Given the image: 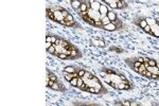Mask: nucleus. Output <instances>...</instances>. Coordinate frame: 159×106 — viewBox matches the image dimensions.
<instances>
[{
    "label": "nucleus",
    "instance_id": "7",
    "mask_svg": "<svg viewBox=\"0 0 159 106\" xmlns=\"http://www.w3.org/2000/svg\"><path fill=\"white\" fill-rule=\"evenodd\" d=\"M72 104L74 106H103L97 103H91V102H82V101H73Z\"/></svg>",
    "mask_w": 159,
    "mask_h": 106
},
{
    "label": "nucleus",
    "instance_id": "26",
    "mask_svg": "<svg viewBox=\"0 0 159 106\" xmlns=\"http://www.w3.org/2000/svg\"><path fill=\"white\" fill-rule=\"evenodd\" d=\"M83 85H84L83 79H82V77H79V80H77V86H76V88H79V89H80V88L82 87Z\"/></svg>",
    "mask_w": 159,
    "mask_h": 106
},
{
    "label": "nucleus",
    "instance_id": "27",
    "mask_svg": "<svg viewBox=\"0 0 159 106\" xmlns=\"http://www.w3.org/2000/svg\"><path fill=\"white\" fill-rule=\"evenodd\" d=\"M57 38H58V36H57V35L51 34V39H52V44H53V45H54L55 42H56V40H57Z\"/></svg>",
    "mask_w": 159,
    "mask_h": 106
},
{
    "label": "nucleus",
    "instance_id": "24",
    "mask_svg": "<svg viewBox=\"0 0 159 106\" xmlns=\"http://www.w3.org/2000/svg\"><path fill=\"white\" fill-rule=\"evenodd\" d=\"M142 31L144 32V33H146V34H148V35H151V36H152V29H151L150 26H146Z\"/></svg>",
    "mask_w": 159,
    "mask_h": 106
},
{
    "label": "nucleus",
    "instance_id": "31",
    "mask_svg": "<svg viewBox=\"0 0 159 106\" xmlns=\"http://www.w3.org/2000/svg\"><path fill=\"white\" fill-rule=\"evenodd\" d=\"M130 106H142L140 103H138L137 101H134V100H130Z\"/></svg>",
    "mask_w": 159,
    "mask_h": 106
},
{
    "label": "nucleus",
    "instance_id": "19",
    "mask_svg": "<svg viewBox=\"0 0 159 106\" xmlns=\"http://www.w3.org/2000/svg\"><path fill=\"white\" fill-rule=\"evenodd\" d=\"M101 22H102V26L105 27V26H107V24L110 23V20H109V18L107 16H105V17H102L101 18Z\"/></svg>",
    "mask_w": 159,
    "mask_h": 106
},
{
    "label": "nucleus",
    "instance_id": "35",
    "mask_svg": "<svg viewBox=\"0 0 159 106\" xmlns=\"http://www.w3.org/2000/svg\"><path fill=\"white\" fill-rule=\"evenodd\" d=\"M151 80H154V81H158V75H156V74H153V73H152Z\"/></svg>",
    "mask_w": 159,
    "mask_h": 106
},
{
    "label": "nucleus",
    "instance_id": "10",
    "mask_svg": "<svg viewBox=\"0 0 159 106\" xmlns=\"http://www.w3.org/2000/svg\"><path fill=\"white\" fill-rule=\"evenodd\" d=\"M108 6V8H110L112 10H118V5H117V1L116 0H104V1H102Z\"/></svg>",
    "mask_w": 159,
    "mask_h": 106
},
{
    "label": "nucleus",
    "instance_id": "3",
    "mask_svg": "<svg viewBox=\"0 0 159 106\" xmlns=\"http://www.w3.org/2000/svg\"><path fill=\"white\" fill-rule=\"evenodd\" d=\"M133 23L135 24V26H137L138 28H140L141 30H143L144 28L147 26L146 20H145V16H141V15L135 17V18L133 19Z\"/></svg>",
    "mask_w": 159,
    "mask_h": 106
},
{
    "label": "nucleus",
    "instance_id": "34",
    "mask_svg": "<svg viewBox=\"0 0 159 106\" xmlns=\"http://www.w3.org/2000/svg\"><path fill=\"white\" fill-rule=\"evenodd\" d=\"M145 77H147V79H150L151 80V76H152V72H150V71H147L146 70V72H145V75H144Z\"/></svg>",
    "mask_w": 159,
    "mask_h": 106
},
{
    "label": "nucleus",
    "instance_id": "37",
    "mask_svg": "<svg viewBox=\"0 0 159 106\" xmlns=\"http://www.w3.org/2000/svg\"><path fill=\"white\" fill-rule=\"evenodd\" d=\"M158 81H159V75H158Z\"/></svg>",
    "mask_w": 159,
    "mask_h": 106
},
{
    "label": "nucleus",
    "instance_id": "38",
    "mask_svg": "<svg viewBox=\"0 0 159 106\" xmlns=\"http://www.w3.org/2000/svg\"><path fill=\"white\" fill-rule=\"evenodd\" d=\"M157 38H158V39H159V36H158V37H157Z\"/></svg>",
    "mask_w": 159,
    "mask_h": 106
},
{
    "label": "nucleus",
    "instance_id": "15",
    "mask_svg": "<svg viewBox=\"0 0 159 106\" xmlns=\"http://www.w3.org/2000/svg\"><path fill=\"white\" fill-rule=\"evenodd\" d=\"M56 9L59 11V13H61V15L64 17V18H66V17L70 14L68 10H66L65 8H63V6H61V5H56Z\"/></svg>",
    "mask_w": 159,
    "mask_h": 106
},
{
    "label": "nucleus",
    "instance_id": "23",
    "mask_svg": "<svg viewBox=\"0 0 159 106\" xmlns=\"http://www.w3.org/2000/svg\"><path fill=\"white\" fill-rule=\"evenodd\" d=\"M57 57L61 58V59H64V61H71V57H70V56H68V55H66V54H64V53L58 54Z\"/></svg>",
    "mask_w": 159,
    "mask_h": 106
},
{
    "label": "nucleus",
    "instance_id": "2",
    "mask_svg": "<svg viewBox=\"0 0 159 106\" xmlns=\"http://www.w3.org/2000/svg\"><path fill=\"white\" fill-rule=\"evenodd\" d=\"M125 64H127V66L129 67L132 70H134L135 72L138 73V68L140 67L141 63L138 61V57L137 56H134V57H128V58H125L124 59Z\"/></svg>",
    "mask_w": 159,
    "mask_h": 106
},
{
    "label": "nucleus",
    "instance_id": "14",
    "mask_svg": "<svg viewBox=\"0 0 159 106\" xmlns=\"http://www.w3.org/2000/svg\"><path fill=\"white\" fill-rule=\"evenodd\" d=\"M63 72L69 73V74L77 73V72H76V67H74V66H67V67H65V68L63 69Z\"/></svg>",
    "mask_w": 159,
    "mask_h": 106
},
{
    "label": "nucleus",
    "instance_id": "5",
    "mask_svg": "<svg viewBox=\"0 0 159 106\" xmlns=\"http://www.w3.org/2000/svg\"><path fill=\"white\" fill-rule=\"evenodd\" d=\"M51 89L54 90V91H59V92H65V91H66V87L64 86V84L61 82V81L57 80L56 82H54L53 86L51 87Z\"/></svg>",
    "mask_w": 159,
    "mask_h": 106
},
{
    "label": "nucleus",
    "instance_id": "25",
    "mask_svg": "<svg viewBox=\"0 0 159 106\" xmlns=\"http://www.w3.org/2000/svg\"><path fill=\"white\" fill-rule=\"evenodd\" d=\"M77 80H79V77H74V79H72L71 82H70V85L76 88V86H77Z\"/></svg>",
    "mask_w": 159,
    "mask_h": 106
},
{
    "label": "nucleus",
    "instance_id": "16",
    "mask_svg": "<svg viewBox=\"0 0 159 106\" xmlns=\"http://www.w3.org/2000/svg\"><path fill=\"white\" fill-rule=\"evenodd\" d=\"M145 20H146L147 26L153 27V26H155V24L157 23V20H158V19L154 18V17H147V16H145Z\"/></svg>",
    "mask_w": 159,
    "mask_h": 106
},
{
    "label": "nucleus",
    "instance_id": "13",
    "mask_svg": "<svg viewBox=\"0 0 159 106\" xmlns=\"http://www.w3.org/2000/svg\"><path fill=\"white\" fill-rule=\"evenodd\" d=\"M117 1V5H118V10H125L128 8V3L123 0H116Z\"/></svg>",
    "mask_w": 159,
    "mask_h": 106
},
{
    "label": "nucleus",
    "instance_id": "20",
    "mask_svg": "<svg viewBox=\"0 0 159 106\" xmlns=\"http://www.w3.org/2000/svg\"><path fill=\"white\" fill-rule=\"evenodd\" d=\"M85 71H86V69L81 68V67H76V72L79 74V77H83L85 74Z\"/></svg>",
    "mask_w": 159,
    "mask_h": 106
},
{
    "label": "nucleus",
    "instance_id": "17",
    "mask_svg": "<svg viewBox=\"0 0 159 106\" xmlns=\"http://www.w3.org/2000/svg\"><path fill=\"white\" fill-rule=\"evenodd\" d=\"M46 71H47V74L49 75V77H50V80H51V81H53V82H56V81L58 80V79H57V76L55 75V73H54V72H52L51 70H49V69L47 68V69H46Z\"/></svg>",
    "mask_w": 159,
    "mask_h": 106
},
{
    "label": "nucleus",
    "instance_id": "30",
    "mask_svg": "<svg viewBox=\"0 0 159 106\" xmlns=\"http://www.w3.org/2000/svg\"><path fill=\"white\" fill-rule=\"evenodd\" d=\"M65 20H66V21H73V20H74V18H73V16H72V14L70 13L69 15L65 18Z\"/></svg>",
    "mask_w": 159,
    "mask_h": 106
},
{
    "label": "nucleus",
    "instance_id": "4",
    "mask_svg": "<svg viewBox=\"0 0 159 106\" xmlns=\"http://www.w3.org/2000/svg\"><path fill=\"white\" fill-rule=\"evenodd\" d=\"M70 57H71V61H73V59H79V58H82L83 57V53L81 52V50L76 47L75 45H74L73 47H72V49H71Z\"/></svg>",
    "mask_w": 159,
    "mask_h": 106
},
{
    "label": "nucleus",
    "instance_id": "11",
    "mask_svg": "<svg viewBox=\"0 0 159 106\" xmlns=\"http://www.w3.org/2000/svg\"><path fill=\"white\" fill-rule=\"evenodd\" d=\"M101 4H102V2H100V1H94V0H91V1H89L90 9L93 10V11H95V12H99Z\"/></svg>",
    "mask_w": 159,
    "mask_h": 106
},
{
    "label": "nucleus",
    "instance_id": "33",
    "mask_svg": "<svg viewBox=\"0 0 159 106\" xmlns=\"http://www.w3.org/2000/svg\"><path fill=\"white\" fill-rule=\"evenodd\" d=\"M122 103L125 106H130V100H122Z\"/></svg>",
    "mask_w": 159,
    "mask_h": 106
},
{
    "label": "nucleus",
    "instance_id": "29",
    "mask_svg": "<svg viewBox=\"0 0 159 106\" xmlns=\"http://www.w3.org/2000/svg\"><path fill=\"white\" fill-rule=\"evenodd\" d=\"M46 41H47V42H52L51 33H47V34H46Z\"/></svg>",
    "mask_w": 159,
    "mask_h": 106
},
{
    "label": "nucleus",
    "instance_id": "28",
    "mask_svg": "<svg viewBox=\"0 0 159 106\" xmlns=\"http://www.w3.org/2000/svg\"><path fill=\"white\" fill-rule=\"evenodd\" d=\"M152 73L156 74V75H159V69L157 68V67H153V68H152Z\"/></svg>",
    "mask_w": 159,
    "mask_h": 106
},
{
    "label": "nucleus",
    "instance_id": "12",
    "mask_svg": "<svg viewBox=\"0 0 159 106\" xmlns=\"http://www.w3.org/2000/svg\"><path fill=\"white\" fill-rule=\"evenodd\" d=\"M70 4H71V6H72V9L74 10V11H79L80 10V8H81V4H82V1H80V0H71L70 1Z\"/></svg>",
    "mask_w": 159,
    "mask_h": 106
},
{
    "label": "nucleus",
    "instance_id": "21",
    "mask_svg": "<svg viewBox=\"0 0 159 106\" xmlns=\"http://www.w3.org/2000/svg\"><path fill=\"white\" fill-rule=\"evenodd\" d=\"M47 52H48L50 55L57 56V53H56V50H55V45H52V47L49 49V50H47Z\"/></svg>",
    "mask_w": 159,
    "mask_h": 106
},
{
    "label": "nucleus",
    "instance_id": "22",
    "mask_svg": "<svg viewBox=\"0 0 159 106\" xmlns=\"http://www.w3.org/2000/svg\"><path fill=\"white\" fill-rule=\"evenodd\" d=\"M98 40V47L100 48H105L106 47V42L104 41V39H102V38H97Z\"/></svg>",
    "mask_w": 159,
    "mask_h": 106
},
{
    "label": "nucleus",
    "instance_id": "9",
    "mask_svg": "<svg viewBox=\"0 0 159 106\" xmlns=\"http://www.w3.org/2000/svg\"><path fill=\"white\" fill-rule=\"evenodd\" d=\"M109 10L108 9V6L106 5V4H104L103 2H102V4H101V6H100V10H99V13L101 14V16L102 17H105V16H107V14L109 13Z\"/></svg>",
    "mask_w": 159,
    "mask_h": 106
},
{
    "label": "nucleus",
    "instance_id": "32",
    "mask_svg": "<svg viewBox=\"0 0 159 106\" xmlns=\"http://www.w3.org/2000/svg\"><path fill=\"white\" fill-rule=\"evenodd\" d=\"M114 104H115V106H125L124 104L122 103V101H115Z\"/></svg>",
    "mask_w": 159,
    "mask_h": 106
},
{
    "label": "nucleus",
    "instance_id": "18",
    "mask_svg": "<svg viewBox=\"0 0 159 106\" xmlns=\"http://www.w3.org/2000/svg\"><path fill=\"white\" fill-rule=\"evenodd\" d=\"M109 51H112V52H116V53H123L124 50L119 47H116V46H111V47H109Z\"/></svg>",
    "mask_w": 159,
    "mask_h": 106
},
{
    "label": "nucleus",
    "instance_id": "6",
    "mask_svg": "<svg viewBox=\"0 0 159 106\" xmlns=\"http://www.w3.org/2000/svg\"><path fill=\"white\" fill-rule=\"evenodd\" d=\"M135 86L133 84H124V83H120L117 85V90H133Z\"/></svg>",
    "mask_w": 159,
    "mask_h": 106
},
{
    "label": "nucleus",
    "instance_id": "8",
    "mask_svg": "<svg viewBox=\"0 0 159 106\" xmlns=\"http://www.w3.org/2000/svg\"><path fill=\"white\" fill-rule=\"evenodd\" d=\"M107 17L109 18V20H110V22H118L119 20H121L119 18V16L117 15V13H115L112 10L109 11V13L107 14Z\"/></svg>",
    "mask_w": 159,
    "mask_h": 106
},
{
    "label": "nucleus",
    "instance_id": "1",
    "mask_svg": "<svg viewBox=\"0 0 159 106\" xmlns=\"http://www.w3.org/2000/svg\"><path fill=\"white\" fill-rule=\"evenodd\" d=\"M126 28V26L123 23L122 20H119L118 22H110L107 26L103 27L104 31H107V32H115V31H121V30H124Z\"/></svg>",
    "mask_w": 159,
    "mask_h": 106
},
{
    "label": "nucleus",
    "instance_id": "36",
    "mask_svg": "<svg viewBox=\"0 0 159 106\" xmlns=\"http://www.w3.org/2000/svg\"><path fill=\"white\" fill-rule=\"evenodd\" d=\"M156 67H157V68L159 69V62H157V64H156Z\"/></svg>",
    "mask_w": 159,
    "mask_h": 106
}]
</instances>
